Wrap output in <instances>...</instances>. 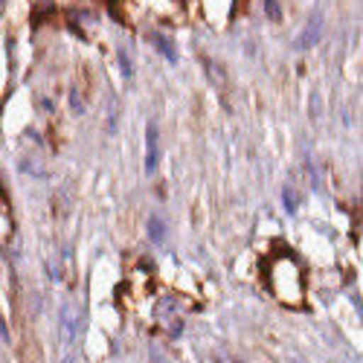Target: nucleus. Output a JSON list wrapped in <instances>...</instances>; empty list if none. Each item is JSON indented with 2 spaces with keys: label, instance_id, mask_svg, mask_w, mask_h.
Segmentation results:
<instances>
[{
  "label": "nucleus",
  "instance_id": "nucleus-1",
  "mask_svg": "<svg viewBox=\"0 0 363 363\" xmlns=\"http://www.w3.org/2000/svg\"><path fill=\"white\" fill-rule=\"evenodd\" d=\"M267 285L285 302V306H299V299H302V274H299V264H296V259L291 253H282L277 259H270Z\"/></svg>",
  "mask_w": 363,
  "mask_h": 363
},
{
  "label": "nucleus",
  "instance_id": "nucleus-2",
  "mask_svg": "<svg viewBox=\"0 0 363 363\" xmlns=\"http://www.w3.org/2000/svg\"><path fill=\"white\" fill-rule=\"evenodd\" d=\"M79 328H82V306L65 302L58 317V363H76L79 357Z\"/></svg>",
  "mask_w": 363,
  "mask_h": 363
},
{
  "label": "nucleus",
  "instance_id": "nucleus-3",
  "mask_svg": "<svg viewBox=\"0 0 363 363\" xmlns=\"http://www.w3.org/2000/svg\"><path fill=\"white\" fill-rule=\"evenodd\" d=\"M157 163H160V131H157V123L151 119L145 128V174H155Z\"/></svg>",
  "mask_w": 363,
  "mask_h": 363
},
{
  "label": "nucleus",
  "instance_id": "nucleus-4",
  "mask_svg": "<svg viewBox=\"0 0 363 363\" xmlns=\"http://www.w3.org/2000/svg\"><path fill=\"white\" fill-rule=\"evenodd\" d=\"M320 33H323V23H320V18H314V21L306 26V33H302V35L296 38V47H299V50L314 47V44H317V38H320Z\"/></svg>",
  "mask_w": 363,
  "mask_h": 363
},
{
  "label": "nucleus",
  "instance_id": "nucleus-5",
  "mask_svg": "<svg viewBox=\"0 0 363 363\" xmlns=\"http://www.w3.org/2000/svg\"><path fill=\"white\" fill-rule=\"evenodd\" d=\"M148 238L155 245H163L166 241V221L160 216H148Z\"/></svg>",
  "mask_w": 363,
  "mask_h": 363
},
{
  "label": "nucleus",
  "instance_id": "nucleus-6",
  "mask_svg": "<svg viewBox=\"0 0 363 363\" xmlns=\"http://www.w3.org/2000/svg\"><path fill=\"white\" fill-rule=\"evenodd\" d=\"M148 38H151V41H155V44H157V50H160V52H163V55L169 58V62H177V52H174V44H172V41H169L166 35H160V33H151Z\"/></svg>",
  "mask_w": 363,
  "mask_h": 363
},
{
  "label": "nucleus",
  "instance_id": "nucleus-7",
  "mask_svg": "<svg viewBox=\"0 0 363 363\" xmlns=\"http://www.w3.org/2000/svg\"><path fill=\"white\" fill-rule=\"evenodd\" d=\"M119 62H123V73L131 79V76H134V70H131V58H128V52H125V50L119 52Z\"/></svg>",
  "mask_w": 363,
  "mask_h": 363
},
{
  "label": "nucleus",
  "instance_id": "nucleus-8",
  "mask_svg": "<svg viewBox=\"0 0 363 363\" xmlns=\"http://www.w3.org/2000/svg\"><path fill=\"white\" fill-rule=\"evenodd\" d=\"M285 206H288V213H296V195H294V189H285Z\"/></svg>",
  "mask_w": 363,
  "mask_h": 363
},
{
  "label": "nucleus",
  "instance_id": "nucleus-9",
  "mask_svg": "<svg viewBox=\"0 0 363 363\" xmlns=\"http://www.w3.org/2000/svg\"><path fill=\"white\" fill-rule=\"evenodd\" d=\"M267 9H270V18H279V12H277V4H274V0H267Z\"/></svg>",
  "mask_w": 363,
  "mask_h": 363
},
{
  "label": "nucleus",
  "instance_id": "nucleus-10",
  "mask_svg": "<svg viewBox=\"0 0 363 363\" xmlns=\"http://www.w3.org/2000/svg\"><path fill=\"white\" fill-rule=\"evenodd\" d=\"M6 9V0H0V12H4Z\"/></svg>",
  "mask_w": 363,
  "mask_h": 363
}]
</instances>
